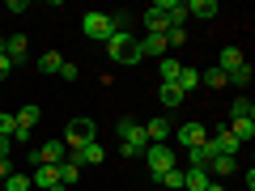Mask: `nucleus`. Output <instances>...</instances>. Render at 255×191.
Returning a JSON list of instances; mask_svg holds the SVG:
<instances>
[{
	"instance_id": "nucleus-4",
	"label": "nucleus",
	"mask_w": 255,
	"mask_h": 191,
	"mask_svg": "<svg viewBox=\"0 0 255 191\" xmlns=\"http://www.w3.org/2000/svg\"><path fill=\"white\" fill-rule=\"evenodd\" d=\"M145 166H149V174H166V170H174L179 166V157H174V149H166V145H153V149H145Z\"/></svg>"
},
{
	"instance_id": "nucleus-13",
	"label": "nucleus",
	"mask_w": 255,
	"mask_h": 191,
	"mask_svg": "<svg viewBox=\"0 0 255 191\" xmlns=\"http://www.w3.org/2000/svg\"><path fill=\"white\" fill-rule=\"evenodd\" d=\"M209 140H213V149H217V153H226V157H238V149H243L234 136H230V127H217Z\"/></svg>"
},
{
	"instance_id": "nucleus-22",
	"label": "nucleus",
	"mask_w": 255,
	"mask_h": 191,
	"mask_svg": "<svg viewBox=\"0 0 255 191\" xmlns=\"http://www.w3.org/2000/svg\"><path fill=\"white\" fill-rule=\"evenodd\" d=\"M157 98H162V106H183V98H187V94L179 90V85H162V90H157Z\"/></svg>"
},
{
	"instance_id": "nucleus-9",
	"label": "nucleus",
	"mask_w": 255,
	"mask_h": 191,
	"mask_svg": "<svg viewBox=\"0 0 255 191\" xmlns=\"http://www.w3.org/2000/svg\"><path fill=\"white\" fill-rule=\"evenodd\" d=\"M68 157H73L77 166H98L102 157H107V149H102L98 140H90V145H81V149H73V153H68Z\"/></svg>"
},
{
	"instance_id": "nucleus-33",
	"label": "nucleus",
	"mask_w": 255,
	"mask_h": 191,
	"mask_svg": "<svg viewBox=\"0 0 255 191\" xmlns=\"http://www.w3.org/2000/svg\"><path fill=\"white\" fill-rule=\"evenodd\" d=\"M187 43V30H166V47H183Z\"/></svg>"
},
{
	"instance_id": "nucleus-1",
	"label": "nucleus",
	"mask_w": 255,
	"mask_h": 191,
	"mask_svg": "<svg viewBox=\"0 0 255 191\" xmlns=\"http://www.w3.org/2000/svg\"><path fill=\"white\" fill-rule=\"evenodd\" d=\"M115 132H119V153L124 157H136V153H145V123H136V119H119L115 123Z\"/></svg>"
},
{
	"instance_id": "nucleus-38",
	"label": "nucleus",
	"mask_w": 255,
	"mask_h": 191,
	"mask_svg": "<svg viewBox=\"0 0 255 191\" xmlns=\"http://www.w3.org/2000/svg\"><path fill=\"white\" fill-rule=\"evenodd\" d=\"M209 191H226V187H221V183H209Z\"/></svg>"
},
{
	"instance_id": "nucleus-29",
	"label": "nucleus",
	"mask_w": 255,
	"mask_h": 191,
	"mask_svg": "<svg viewBox=\"0 0 255 191\" xmlns=\"http://www.w3.org/2000/svg\"><path fill=\"white\" fill-rule=\"evenodd\" d=\"M157 183H162L166 191H179V187H183V170H179V166H174V170H166V174H157Z\"/></svg>"
},
{
	"instance_id": "nucleus-14",
	"label": "nucleus",
	"mask_w": 255,
	"mask_h": 191,
	"mask_svg": "<svg viewBox=\"0 0 255 191\" xmlns=\"http://www.w3.org/2000/svg\"><path fill=\"white\" fill-rule=\"evenodd\" d=\"M26 51H30V38L26 34H9V38H4V55H9L13 64L26 60Z\"/></svg>"
},
{
	"instance_id": "nucleus-5",
	"label": "nucleus",
	"mask_w": 255,
	"mask_h": 191,
	"mask_svg": "<svg viewBox=\"0 0 255 191\" xmlns=\"http://www.w3.org/2000/svg\"><path fill=\"white\" fill-rule=\"evenodd\" d=\"M30 187H34V191H68V187L60 183V166H34Z\"/></svg>"
},
{
	"instance_id": "nucleus-18",
	"label": "nucleus",
	"mask_w": 255,
	"mask_h": 191,
	"mask_svg": "<svg viewBox=\"0 0 255 191\" xmlns=\"http://www.w3.org/2000/svg\"><path fill=\"white\" fill-rule=\"evenodd\" d=\"M209 170H183V187L187 191H209Z\"/></svg>"
},
{
	"instance_id": "nucleus-17",
	"label": "nucleus",
	"mask_w": 255,
	"mask_h": 191,
	"mask_svg": "<svg viewBox=\"0 0 255 191\" xmlns=\"http://www.w3.org/2000/svg\"><path fill=\"white\" fill-rule=\"evenodd\" d=\"M230 136H234L238 145L247 149V140L255 136V119H230Z\"/></svg>"
},
{
	"instance_id": "nucleus-12",
	"label": "nucleus",
	"mask_w": 255,
	"mask_h": 191,
	"mask_svg": "<svg viewBox=\"0 0 255 191\" xmlns=\"http://www.w3.org/2000/svg\"><path fill=\"white\" fill-rule=\"evenodd\" d=\"M166 13H162V0H157V4H149L145 9V34H166Z\"/></svg>"
},
{
	"instance_id": "nucleus-11",
	"label": "nucleus",
	"mask_w": 255,
	"mask_h": 191,
	"mask_svg": "<svg viewBox=\"0 0 255 191\" xmlns=\"http://www.w3.org/2000/svg\"><path fill=\"white\" fill-rule=\"evenodd\" d=\"M243 64H247V55H243V47H221V55H217V68H221V73H234V68H243Z\"/></svg>"
},
{
	"instance_id": "nucleus-27",
	"label": "nucleus",
	"mask_w": 255,
	"mask_h": 191,
	"mask_svg": "<svg viewBox=\"0 0 255 191\" xmlns=\"http://www.w3.org/2000/svg\"><path fill=\"white\" fill-rule=\"evenodd\" d=\"M60 64H64V60H60L55 51H43V60H38V73H43V77L55 73V77H60Z\"/></svg>"
},
{
	"instance_id": "nucleus-26",
	"label": "nucleus",
	"mask_w": 255,
	"mask_h": 191,
	"mask_svg": "<svg viewBox=\"0 0 255 191\" xmlns=\"http://www.w3.org/2000/svg\"><path fill=\"white\" fill-rule=\"evenodd\" d=\"M77 174H81V166H77L73 157H64V162H60V183H64V187H73Z\"/></svg>"
},
{
	"instance_id": "nucleus-16",
	"label": "nucleus",
	"mask_w": 255,
	"mask_h": 191,
	"mask_svg": "<svg viewBox=\"0 0 255 191\" xmlns=\"http://www.w3.org/2000/svg\"><path fill=\"white\" fill-rule=\"evenodd\" d=\"M170 119H149V123H145V136L149 140H153V145H166V136H170Z\"/></svg>"
},
{
	"instance_id": "nucleus-20",
	"label": "nucleus",
	"mask_w": 255,
	"mask_h": 191,
	"mask_svg": "<svg viewBox=\"0 0 255 191\" xmlns=\"http://www.w3.org/2000/svg\"><path fill=\"white\" fill-rule=\"evenodd\" d=\"M13 119H17V127H30V132H34V123H38V119H43V110H38L34 102H26V106H21L17 115H13Z\"/></svg>"
},
{
	"instance_id": "nucleus-23",
	"label": "nucleus",
	"mask_w": 255,
	"mask_h": 191,
	"mask_svg": "<svg viewBox=\"0 0 255 191\" xmlns=\"http://www.w3.org/2000/svg\"><path fill=\"white\" fill-rule=\"evenodd\" d=\"M200 85H209V90H226V85H230V77H226V73H221L217 64H213L209 73H200Z\"/></svg>"
},
{
	"instance_id": "nucleus-7",
	"label": "nucleus",
	"mask_w": 255,
	"mask_h": 191,
	"mask_svg": "<svg viewBox=\"0 0 255 191\" xmlns=\"http://www.w3.org/2000/svg\"><path fill=\"white\" fill-rule=\"evenodd\" d=\"M81 30H85V38H94V43H107V38H111V17H107V13H85Z\"/></svg>"
},
{
	"instance_id": "nucleus-3",
	"label": "nucleus",
	"mask_w": 255,
	"mask_h": 191,
	"mask_svg": "<svg viewBox=\"0 0 255 191\" xmlns=\"http://www.w3.org/2000/svg\"><path fill=\"white\" fill-rule=\"evenodd\" d=\"M90 140H98V123L94 119H73V123L64 127V149L73 153V149H81V145H90Z\"/></svg>"
},
{
	"instance_id": "nucleus-30",
	"label": "nucleus",
	"mask_w": 255,
	"mask_h": 191,
	"mask_svg": "<svg viewBox=\"0 0 255 191\" xmlns=\"http://www.w3.org/2000/svg\"><path fill=\"white\" fill-rule=\"evenodd\" d=\"M230 85H238V90H247V85H251V64H243V68H234V73H230Z\"/></svg>"
},
{
	"instance_id": "nucleus-8",
	"label": "nucleus",
	"mask_w": 255,
	"mask_h": 191,
	"mask_svg": "<svg viewBox=\"0 0 255 191\" xmlns=\"http://www.w3.org/2000/svg\"><path fill=\"white\" fill-rule=\"evenodd\" d=\"M204 140H209V127L204 123H196V119H191V123H179V145L183 149H196V145H204Z\"/></svg>"
},
{
	"instance_id": "nucleus-15",
	"label": "nucleus",
	"mask_w": 255,
	"mask_h": 191,
	"mask_svg": "<svg viewBox=\"0 0 255 191\" xmlns=\"http://www.w3.org/2000/svg\"><path fill=\"white\" fill-rule=\"evenodd\" d=\"M187 9V17H200V21H213L217 17V0H187L183 4Z\"/></svg>"
},
{
	"instance_id": "nucleus-28",
	"label": "nucleus",
	"mask_w": 255,
	"mask_h": 191,
	"mask_svg": "<svg viewBox=\"0 0 255 191\" xmlns=\"http://www.w3.org/2000/svg\"><path fill=\"white\" fill-rule=\"evenodd\" d=\"M0 191H30V174H17V170H13L9 179L0 183Z\"/></svg>"
},
{
	"instance_id": "nucleus-2",
	"label": "nucleus",
	"mask_w": 255,
	"mask_h": 191,
	"mask_svg": "<svg viewBox=\"0 0 255 191\" xmlns=\"http://www.w3.org/2000/svg\"><path fill=\"white\" fill-rule=\"evenodd\" d=\"M107 51H111V60L124 64V68H132V64L145 60V55H140V38H132V34H111L107 38Z\"/></svg>"
},
{
	"instance_id": "nucleus-24",
	"label": "nucleus",
	"mask_w": 255,
	"mask_h": 191,
	"mask_svg": "<svg viewBox=\"0 0 255 191\" xmlns=\"http://www.w3.org/2000/svg\"><path fill=\"white\" fill-rule=\"evenodd\" d=\"M174 85H179L183 94H187V90H196V85H200V73H196V68H187V64H183V68H179V77H174Z\"/></svg>"
},
{
	"instance_id": "nucleus-21",
	"label": "nucleus",
	"mask_w": 255,
	"mask_h": 191,
	"mask_svg": "<svg viewBox=\"0 0 255 191\" xmlns=\"http://www.w3.org/2000/svg\"><path fill=\"white\" fill-rule=\"evenodd\" d=\"M209 170L217 174V179H226V174H234V170H238V157H226V153H217V157L209 162Z\"/></svg>"
},
{
	"instance_id": "nucleus-36",
	"label": "nucleus",
	"mask_w": 255,
	"mask_h": 191,
	"mask_svg": "<svg viewBox=\"0 0 255 191\" xmlns=\"http://www.w3.org/2000/svg\"><path fill=\"white\" fill-rule=\"evenodd\" d=\"M9 174H13V166H9V157H0V183L9 179Z\"/></svg>"
},
{
	"instance_id": "nucleus-25",
	"label": "nucleus",
	"mask_w": 255,
	"mask_h": 191,
	"mask_svg": "<svg viewBox=\"0 0 255 191\" xmlns=\"http://www.w3.org/2000/svg\"><path fill=\"white\" fill-rule=\"evenodd\" d=\"M157 68H162V85H174V77H179L183 64L174 60V55H162V64H157Z\"/></svg>"
},
{
	"instance_id": "nucleus-34",
	"label": "nucleus",
	"mask_w": 255,
	"mask_h": 191,
	"mask_svg": "<svg viewBox=\"0 0 255 191\" xmlns=\"http://www.w3.org/2000/svg\"><path fill=\"white\" fill-rule=\"evenodd\" d=\"M60 77H64V81H77V64L64 60V64H60Z\"/></svg>"
},
{
	"instance_id": "nucleus-37",
	"label": "nucleus",
	"mask_w": 255,
	"mask_h": 191,
	"mask_svg": "<svg viewBox=\"0 0 255 191\" xmlns=\"http://www.w3.org/2000/svg\"><path fill=\"white\" fill-rule=\"evenodd\" d=\"M0 157H9V140H0Z\"/></svg>"
},
{
	"instance_id": "nucleus-6",
	"label": "nucleus",
	"mask_w": 255,
	"mask_h": 191,
	"mask_svg": "<svg viewBox=\"0 0 255 191\" xmlns=\"http://www.w3.org/2000/svg\"><path fill=\"white\" fill-rule=\"evenodd\" d=\"M64 157H68L64 140H47L43 149H30V162H34V166H60Z\"/></svg>"
},
{
	"instance_id": "nucleus-31",
	"label": "nucleus",
	"mask_w": 255,
	"mask_h": 191,
	"mask_svg": "<svg viewBox=\"0 0 255 191\" xmlns=\"http://www.w3.org/2000/svg\"><path fill=\"white\" fill-rule=\"evenodd\" d=\"M230 115H234V119H251V115H255V106H251V98H238L234 106H230Z\"/></svg>"
},
{
	"instance_id": "nucleus-35",
	"label": "nucleus",
	"mask_w": 255,
	"mask_h": 191,
	"mask_svg": "<svg viewBox=\"0 0 255 191\" xmlns=\"http://www.w3.org/2000/svg\"><path fill=\"white\" fill-rule=\"evenodd\" d=\"M9 68H13V60H9V55H0V81L9 77Z\"/></svg>"
},
{
	"instance_id": "nucleus-32",
	"label": "nucleus",
	"mask_w": 255,
	"mask_h": 191,
	"mask_svg": "<svg viewBox=\"0 0 255 191\" xmlns=\"http://www.w3.org/2000/svg\"><path fill=\"white\" fill-rule=\"evenodd\" d=\"M13 132H17V119L4 110V115H0V140H13Z\"/></svg>"
},
{
	"instance_id": "nucleus-19",
	"label": "nucleus",
	"mask_w": 255,
	"mask_h": 191,
	"mask_svg": "<svg viewBox=\"0 0 255 191\" xmlns=\"http://www.w3.org/2000/svg\"><path fill=\"white\" fill-rule=\"evenodd\" d=\"M140 55H157L162 60L166 55V34H145L140 38Z\"/></svg>"
},
{
	"instance_id": "nucleus-10",
	"label": "nucleus",
	"mask_w": 255,
	"mask_h": 191,
	"mask_svg": "<svg viewBox=\"0 0 255 191\" xmlns=\"http://www.w3.org/2000/svg\"><path fill=\"white\" fill-rule=\"evenodd\" d=\"M217 157V149H213V140H204V145H196V149H187V162H191V170H209V162Z\"/></svg>"
}]
</instances>
